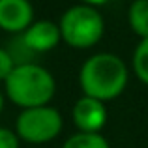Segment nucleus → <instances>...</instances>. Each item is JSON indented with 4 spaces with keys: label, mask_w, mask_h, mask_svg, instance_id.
<instances>
[{
    "label": "nucleus",
    "mask_w": 148,
    "mask_h": 148,
    "mask_svg": "<svg viewBox=\"0 0 148 148\" xmlns=\"http://www.w3.org/2000/svg\"><path fill=\"white\" fill-rule=\"evenodd\" d=\"M131 66H133V71L137 75V79L148 86V38L141 40L139 45L135 47L133 58H131Z\"/></svg>",
    "instance_id": "nucleus-10"
},
{
    "label": "nucleus",
    "mask_w": 148,
    "mask_h": 148,
    "mask_svg": "<svg viewBox=\"0 0 148 148\" xmlns=\"http://www.w3.org/2000/svg\"><path fill=\"white\" fill-rule=\"evenodd\" d=\"M34 23V6L30 0H0V30L23 34Z\"/></svg>",
    "instance_id": "nucleus-6"
},
{
    "label": "nucleus",
    "mask_w": 148,
    "mask_h": 148,
    "mask_svg": "<svg viewBox=\"0 0 148 148\" xmlns=\"http://www.w3.org/2000/svg\"><path fill=\"white\" fill-rule=\"evenodd\" d=\"M62 41L71 49H90L98 45L105 34V21L98 8L75 4L60 17Z\"/></svg>",
    "instance_id": "nucleus-3"
},
{
    "label": "nucleus",
    "mask_w": 148,
    "mask_h": 148,
    "mask_svg": "<svg viewBox=\"0 0 148 148\" xmlns=\"http://www.w3.org/2000/svg\"><path fill=\"white\" fill-rule=\"evenodd\" d=\"M2 111H4V94L0 92V114H2Z\"/></svg>",
    "instance_id": "nucleus-14"
},
{
    "label": "nucleus",
    "mask_w": 148,
    "mask_h": 148,
    "mask_svg": "<svg viewBox=\"0 0 148 148\" xmlns=\"http://www.w3.org/2000/svg\"><path fill=\"white\" fill-rule=\"evenodd\" d=\"M15 66H17V64H15L13 56L10 54V51L0 47V81H2V83L10 77V73L13 71Z\"/></svg>",
    "instance_id": "nucleus-11"
},
{
    "label": "nucleus",
    "mask_w": 148,
    "mask_h": 148,
    "mask_svg": "<svg viewBox=\"0 0 148 148\" xmlns=\"http://www.w3.org/2000/svg\"><path fill=\"white\" fill-rule=\"evenodd\" d=\"M71 120L83 133H99L107 124V107L103 101L83 96L71 109Z\"/></svg>",
    "instance_id": "nucleus-5"
},
{
    "label": "nucleus",
    "mask_w": 148,
    "mask_h": 148,
    "mask_svg": "<svg viewBox=\"0 0 148 148\" xmlns=\"http://www.w3.org/2000/svg\"><path fill=\"white\" fill-rule=\"evenodd\" d=\"M130 69L114 53H96L79 69V86L83 96L103 103L116 99L127 86Z\"/></svg>",
    "instance_id": "nucleus-1"
},
{
    "label": "nucleus",
    "mask_w": 148,
    "mask_h": 148,
    "mask_svg": "<svg viewBox=\"0 0 148 148\" xmlns=\"http://www.w3.org/2000/svg\"><path fill=\"white\" fill-rule=\"evenodd\" d=\"M109 0H81V4H88V6H94V8H98V6H103V4H107Z\"/></svg>",
    "instance_id": "nucleus-13"
},
{
    "label": "nucleus",
    "mask_w": 148,
    "mask_h": 148,
    "mask_svg": "<svg viewBox=\"0 0 148 148\" xmlns=\"http://www.w3.org/2000/svg\"><path fill=\"white\" fill-rule=\"evenodd\" d=\"M64 127L62 114L51 105L23 109L15 120V133L28 145H45L60 135Z\"/></svg>",
    "instance_id": "nucleus-4"
},
{
    "label": "nucleus",
    "mask_w": 148,
    "mask_h": 148,
    "mask_svg": "<svg viewBox=\"0 0 148 148\" xmlns=\"http://www.w3.org/2000/svg\"><path fill=\"white\" fill-rule=\"evenodd\" d=\"M25 45L32 51L34 54L40 53H49L62 41L60 26L58 23H53L49 19H41V21H34L25 32L21 34Z\"/></svg>",
    "instance_id": "nucleus-7"
},
{
    "label": "nucleus",
    "mask_w": 148,
    "mask_h": 148,
    "mask_svg": "<svg viewBox=\"0 0 148 148\" xmlns=\"http://www.w3.org/2000/svg\"><path fill=\"white\" fill-rule=\"evenodd\" d=\"M21 146V139L17 137L13 130L8 127H0V148H19Z\"/></svg>",
    "instance_id": "nucleus-12"
},
{
    "label": "nucleus",
    "mask_w": 148,
    "mask_h": 148,
    "mask_svg": "<svg viewBox=\"0 0 148 148\" xmlns=\"http://www.w3.org/2000/svg\"><path fill=\"white\" fill-rule=\"evenodd\" d=\"M4 90L11 103L23 109H34L49 105L56 92V81L47 68L26 62L17 64L4 81Z\"/></svg>",
    "instance_id": "nucleus-2"
},
{
    "label": "nucleus",
    "mask_w": 148,
    "mask_h": 148,
    "mask_svg": "<svg viewBox=\"0 0 148 148\" xmlns=\"http://www.w3.org/2000/svg\"><path fill=\"white\" fill-rule=\"evenodd\" d=\"M62 148H111L109 141L101 133H83L77 131L75 135L66 139Z\"/></svg>",
    "instance_id": "nucleus-9"
},
{
    "label": "nucleus",
    "mask_w": 148,
    "mask_h": 148,
    "mask_svg": "<svg viewBox=\"0 0 148 148\" xmlns=\"http://www.w3.org/2000/svg\"><path fill=\"white\" fill-rule=\"evenodd\" d=\"M127 25L141 40L148 38V0H133L127 8Z\"/></svg>",
    "instance_id": "nucleus-8"
}]
</instances>
